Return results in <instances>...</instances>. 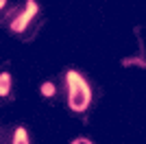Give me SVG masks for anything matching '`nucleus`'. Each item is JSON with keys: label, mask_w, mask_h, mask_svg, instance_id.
Segmentation results:
<instances>
[{"label": "nucleus", "mask_w": 146, "mask_h": 144, "mask_svg": "<svg viewBox=\"0 0 146 144\" xmlns=\"http://www.w3.org/2000/svg\"><path fill=\"white\" fill-rule=\"evenodd\" d=\"M66 87H68V107L72 111H85L92 103V87L76 70H68L66 74Z\"/></svg>", "instance_id": "nucleus-1"}, {"label": "nucleus", "mask_w": 146, "mask_h": 144, "mask_svg": "<svg viewBox=\"0 0 146 144\" xmlns=\"http://www.w3.org/2000/svg\"><path fill=\"white\" fill-rule=\"evenodd\" d=\"M37 11H39V7H37L35 0H26V7L18 13V15H13L11 31H13V33H24L26 26H29V24L33 22V18L37 15Z\"/></svg>", "instance_id": "nucleus-2"}, {"label": "nucleus", "mask_w": 146, "mask_h": 144, "mask_svg": "<svg viewBox=\"0 0 146 144\" xmlns=\"http://www.w3.org/2000/svg\"><path fill=\"white\" fill-rule=\"evenodd\" d=\"M9 92H11V74L2 72L0 74V96H9Z\"/></svg>", "instance_id": "nucleus-3"}, {"label": "nucleus", "mask_w": 146, "mask_h": 144, "mask_svg": "<svg viewBox=\"0 0 146 144\" xmlns=\"http://www.w3.org/2000/svg\"><path fill=\"white\" fill-rule=\"evenodd\" d=\"M11 144H31V142H29V133H26L24 127L15 129V135H13V142H11Z\"/></svg>", "instance_id": "nucleus-4"}, {"label": "nucleus", "mask_w": 146, "mask_h": 144, "mask_svg": "<svg viewBox=\"0 0 146 144\" xmlns=\"http://www.w3.org/2000/svg\"><path fill=\"white\" fill-rule=\"evenodd\" d=\"M57 87L55 83H50V81H46V83H42V96H46V98H50V96H55Z\"/></svg>", "instance_id": "nucleus-5"}, {"label": "nucleus", "mask_w": 146, "mask_h": 144, "mask_svg": "<svg viewBox=\"0 0 146 144\" xmlns=\"http://www.w3.org/2000/svg\"><path fill=\"white\" fill-rule=\"evenodd\" d=\"M72 144H92V140H87V138H76Z\"/></svg>", "instance_id": "nucleus-6"}, {"label": "nucleus", "mask_w": 146, "mask_h": 144, "mask_svg": "<svg viewBox=\"0 0 146 144\" xmlns=\"http://www.w3.org/2000/svg\"><path fill=\"white\" fill-rule=\"evenodd\" d=\"M5 7H7V0H0V11H2Z\"/></svg>", "instance_id": "nucleus-7"}]
</instances>
